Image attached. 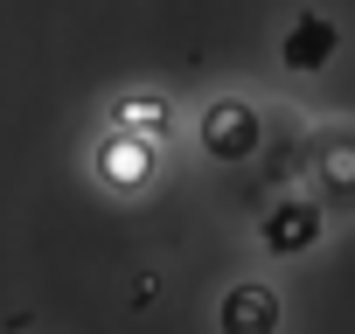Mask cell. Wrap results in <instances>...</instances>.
Here are the masks:
<instances>
[{"label": "cell", "mask_w": 355, "mask_h": 334, "mask_svg": "<svg viewBox=\"0 0 355 334\" xmlns=\"http://www.w3.org/2000/svg\"><path fill=\"white\" fill-rule=\"evenodd\" d=\"M279 327V299L265 285H237L223 306V334H272Z\"/></svg>", "instance_id": "obj_1"}, {"label": "cell", "mask_w": 355, "mask_h": 334, "mask_svg": "<svg viewBox=\"0 0 355 334\" xmlns=\"http://www.w3.org/2000/svg\"><path fill=\"white\" fill-rule=\"evenodd\" d=\"M334 56V21H320V15H306L293 35H286V63L293 70H320Z\"/></svg>", "instance_id": "obj_2"}, {"label": "cell", "mask_w": 355, "mask_h": 334, "mask_svg": "<svg viewBox=\"0 0 355 334\" xmlns=\"http://www.w3.org/2000/svg\"><path fill=\"white\" fill-rule=\"evenodd\" d=\"M313 237H320V216H313L306 202H286V209L265 223V244H272V251H306Z\"/></svg>", "instance_id": "obj_3"}, {"label": "cell", "mask_w": 355, "mask_h": 334, "mask_svg": "<svg viewBox=\"0 0 355 334\" xmlns=\"http://www.w3.org/2000/svg\"><path fill=\"white\" fill-rule=\"evenodd\" d=\"M251 132H258V125H251V112H244V105H223V112L209 118V146H216V153H244V146H251Z\"/></svg>", "instance_id": "obj_4"}]
</instances>
